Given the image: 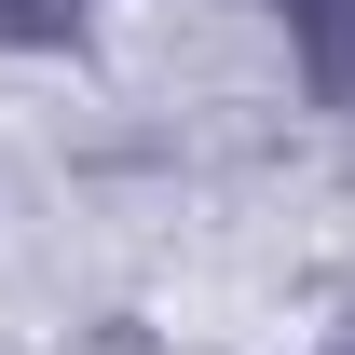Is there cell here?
<instances>
[{"label": "cell", "mask_w": 355, "mask_h": 355, "mask_svg": "<svg viewBox=\"0 0 355 355\" xmlns=\"http://www.w3.org/2000/svg\"><path fill=\"white\" fill-rule=\"evenodd\" d=\"M287 14V55H301L314 110H355V0H273Z\"/></svg>", "instance_id": "6da1fadb"}, {"label": "cell", "mask_w": 355, "mask_h": 355, "mask_svg": "<svg viewBox=\"0 0 355 355\" xmlns=\"http://www.w3.org/2000/svg\"><path fill=\"white\" fill-rule=\"evenodd\" d=\"M96 28V0H0V55H69Z\"/></svg>", "instance_id": "7a4b0ae2"}, {"label": "cell", "mask_w": 355, "mask_h": 355, "mask_svg": "<svg viewBox=\"0 0 355 355\" xmlns=\"http://www.w3.org/2000/svg\"><path fill=\"white\" fill-rule=\"evenodd\" d=\"M342 355H355V342H342Z\"/></svg>", "instance_id": "3957f363"}]
</instances>
